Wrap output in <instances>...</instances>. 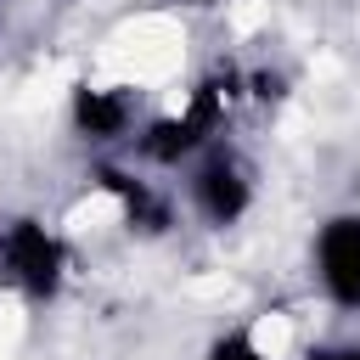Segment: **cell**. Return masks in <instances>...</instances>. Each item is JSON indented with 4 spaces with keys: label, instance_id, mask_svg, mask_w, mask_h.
<instances>
[{
    "label": "cell",
    "instance_id": "cell-2",
    "mask_svg": "<svg viewBox=\"0 0 360 360\" xmlns=\"http://www.w3.org/2000/svg\"><path fill=\"white\" fill-rule=\"evenodd\" d=\"M62 270H68V253H62V242L39 219H11L6 225V236H0V276L22 298H56Z\"/></svg>",
    "mask_w": 360,
    "mask_h": 360
},
{
    "label": "cell",
    "instance_id": "cell-4",
    "mask_svg": "<svg viewBox=\"0 0 360 360\" xmlns=\"http://www.w3.org/2000/svg\"><path fill=\"white\" fill-rule=\"evenodd\" d=\"M191 202H197V214H202L208 225H236V219L248 214V202H253L248 169H242L231 152L202 158L197 174H191Z\"/></svg>",
    "mask_w": 360,
    "mask_h": 360
},
{
    "label": "cell",
    "instance_id": "cell-1",
    "mask_svg": "<svg viewBox=\"0 0 360 360\" xmlns=\"http://www.w3.org/2000/svg\"><path fill=\"white\" fill-rule=\"evenodd\" d=\"M231 101H236V73L231 68H219V73H208L197 90H191V101H186V112H169V118H152L141 135H135V146H141V158H152V163H163V169H174L180 158H191V152H202L208 141H214V129L225 124V112H231Z\"/></svg>",
    "mask_w": 360,
    "mask_h": 360
},
{
    "label": "cell",
    "instance_id": "cell-3",
    "mask_svg": "<svg viewBox=\"0 0 360 360\" xmlns=\"http://www.w3.org/2000/svg\"><path fill=\"white\" fill-rule=\"evenodd\" d=\"M315 270L338 309H360V214H338L315 236Z\"/></svg>",
    "mask_w": 360,
    "mask_h": 360
},
{
    "label": "cell",
    "instance_id": "cell-10",
    "mask_svg": "<svg viewBox=\"0 0 360 360\" xmlns=\"http://www.w3.org/2000/svg\"><path fill=\"white\" fill-rule=\"evenodd\" d=\"M180 6H214V0H180Z\"/></svg>",
    "mask_w": 360,
    "mask_h": 360
},
{
    "label": "cell",
    "instance_id": "cell-5",
    "mask_svg": "<svg viewBox=\"0 0 360 360\" xmlns=\"http://www.w3.org/2000/svg\"><path fill=\"white\" fill-rule=\"evenodd\" d=\"M129 118H135V101L118 84H79L73 90V129L84 141L107 146V141H118L129 129Z\"/></svg>",
    "mask_w": 360,
    "mask_h": 360
},
{
    "label": "cell",
    "instance_id": "cell-8",
    "mask_svg": "<svg viewBox=\"0 0 360 360\" xmlns=\"http://www.w3.org/2000/svg\"><path fill=\"white\" fill-rule=\"evenodd\" d=\"M253 96H259V101H281V96H287V79L270 73V68H259V73H253Z\"/></svg>",
    "mask_w": 360,
    "mask_h": 360
},
{
    "label": "cell",
    "instance_id": "cell-7",
    "mask_svg": "<svg viewBox=\"0 0 360 360\" xmlns=\"http://www.w3.org/2000/svg\"><path fill=\"white\" fill-rule=\"evenodd\" d=\"M208 360H264V349L248 338V332H225L208 343Z\"/></svg>",
    "mask_w": 360,
    "mask_h": 360
},
{
    "label": "cell",
    "instance_id": "cell-9",
    "mask_svg": "<svg viewBox=\"0 0 360 360\" xmlns=\"http://www.w3.org/2000/svg\"><path fill=\"white\" fill-rule=\"evenodd\" d=\"M304 360H360V343H321V349H309Z\"/></svg>",
    "mask_w": 360,
    "mask_h": 360
},
{
    "label": "cell",
    "instance_id": "cell-6",
    "mask_svg": "<svg viewBox=\"0 0 360 360\" xmlns=\"http://www.w3.org/2000/svg\"><path fill=\"white\" fill-rule=\"evenodd\" d=\"M96 186L107 191V197H118V208H124V219H129V231H146V236H163L169 225H174V214H169V202L146 186V180H135V174H124V169H112V163H101L96 169Z\"/></svg>",
    "mask_w": 360,
    "mask_h": 360
}]
</instances>
